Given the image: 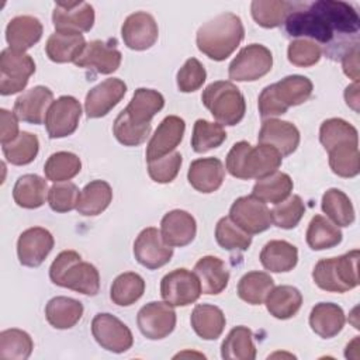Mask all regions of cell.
<instances>
[{
    "instance_id": "19",
    "label": "cell",
    "mask_w": 360,
    "mask_h": 360,
    "mask_svg": "<svg viewBox=\"0 0 360 360\" xmlns=\"http://www.w3.org/2000/svg\"><path fill=\"white\" fill-rule=\"evenodd\" d=\"M165 107V97L152 89L135 90L129 104L118 114L129 124L139 128H152V118Z\"/></svg>"
},
{
    "instance_id": "39",
    "label": "cell",
    "mask_w": 360,
    "mask_h": 360,
    "mask_svg": "<svg viewBox=\"0 0 360 360\" xmlns=\"http://www.w3.org/2000/svg\"><path fill=\"white\" fill-rule=\"evenodd\" d=\"M297 4L285 0H255L250 4L253 20L263 28H276L284 24Z\"/></svg>"
},
{
    "instance_id": "36",
    "label": "cell",
    "mask_w": 360,
    "mask_h": 360,
    "mask_svg": "<svg viewBox=\"0 0 360 360\" xmlns=\"http://www.w3.org/2000/svg\"><path fill=\"white\" fill-rule=\"evenodd\" d=\"M264 302L270 315L277 319H290L300 311L302 294L292 285H277L271 288Z\"/></svg>"
},
{
    "instance_id": "17",
    "label": "cell",
    "mask_w": 360,
    "mask_h": 360,
    "mask_svg": "<svg viewBox=\"0 0 360 360\" xmlns=\"http://www.w3.org/2000/svg\"><path fill=\"white\" fill-rule=\"evenodd\" d=\"M52 233L41 226H32L21 232L17 240V255L22 266L38 267L53 249Z\"/></svg>"
},
{
    "instance_id": "44",
    "label": "cell",
    "mask_w": 360,
    "mask_h": 360,
    "mask_svg": "<svg viewBox=\"0 0 360 360\" xmlns=\"http://www.w3.org/2000/svg\"><path fill=\"white\" fill-rule=\"evenodd\" d=\"M328 153H329V166L335 174L345 179H350L359 174L360 172L359 143L346 142L332 148L330 150H328Z\"/></svg>"
},
{
    "instance_id": "35",
    "label": "cell",
    "mask_w": 360,
    "mask_h": 360,
    "mask_svg": "<svg viewBox=\"0 0 360 360\" xmlns=\"http://www.w3.org/2000/svg\"><path fill=\"white\" fill-rule=\"evenodd\" d=\"M48 197L46 180L38 174H22L13 188V198L18 207L34 210L44 205Z\"/></svg>"
},
{
    "instance_id": "40",
    "label": "cell",
    "mask_w": 360,
    "mask_h": 360,
    "mask_svg": "<svg viewBox=\"0 0 360 360\" xmlns=\"http://www.w3.org/2000/svg\"><path fill=\"white\" fill-rule=\"evenodd\" d=\"M221 356L226 360H253L256 347L252 330L243 325L232 328L221 345Z\"/></svg>"
},
{
    "instance_id": "29",
    "label": "cell",
    "mask_w": 360,
    "mask_h": 360,
    "mask_svg": "<svg viewBox=\"0 0 360 360\" xmlns=\"http://www.w3.org/2000/svg\"><path fill=\"white\" fill-rule=\"evenodd\" d=\"M194 273L200 280L202 294L217 295L221 294L229 281V270L224 260L215 256L201 257L195 266Z\"/></svg>"
},
{
    "instance_id": "1",
    "label": "cell",
    "mask_w": 360,
    "mask_h": 360,
    "mask_svg": "<svg viewBox=\"0 0 360 360\" xmlns=\"http://www.w3.org/2000/svg\"><path fill=\"white\" fill-rule=\"evenodd\" d=\"M243 37L242 20L233 13H222L198 28L195 42L200 52L221 62L233 53Z\"/></svg>"
},
{
    "instance_id": "56",
    "label": "cell",
    "mask_w": 360,
    "mask_h": 360,
    "mask_svg": "<svg viewBox=\"0 0 360 360\" xmlns=\"http://www.w3.org/2000/svg\"><path fill=\"white\" fill-rule=\"evenodd\" d=\"M207 79V72L202 63L195 58H188L177 72V87L183 93L198 90Z\"/></svg>"
},
{
    "instance_id": "42",
    "label": "cell",
    "mask_w": 360,
    "mask_h": 360,
    "mask_svg": "<svg viewBox=\"0 0 360 360\" xmlns=\"http://www.w3.org/2000/svg\"><path fill=\"white\" fill-rule=\"evenodd\" d=\"M307 243L312 250H325L342 242L340 229L322 215L312 217L307 229Z\"/></svg>"
},
{
    "instance_id": "11",
    "label": "cell",
    "mask_w": 360,
    "mask_h": 360,
    "mask_svg": "<svg viewBox=\"0 0 360 360\" xmlns=\"http://www.w3.org/2000/svg\"><path fill=\"white\" fill-rule=\"evenodd\" d=\"M229 219L249 235L264 232L273 224L267 205L253 195L236 198L231 205Z\"/></svg>"
},
{
    "instance_id": "46",
    "label": "cell",
    "mask_w": 360,
    "mask_h": 360,
    "mask_svg": "<svg viewBox=\"0 0 360 360\" xmlns=\"http://www.w3.org/2000/svg\"><path fill=\"white\" fill-rule=\"evenodd\" d=\"M34 342L31 336L17 328L0 332V359L1 360H25L31 356Z\"/></svg>"
},
{
    "instance_id": "55",
    "label": "cell",
    "mask_w": 360,
    "mask_h": 360,
    "mask_svg": "<svg viewBox=\"0 0 360 360\" xmlns=\"http://www.w3.org/2000/svg\"><path fill=\"white\" fill-rule=\"evenodd\" d=\"M181 163H183V158H181L180 152H177V150H174L163 158H159L156 160L148 162L149 177L153 181L160 183V184L170 183L179 174Z\"/></svg>"
},
{
    "instance_id": "4",
    "label": "cell",
    "mask_w": 360,
    "mask_h": 360,
    "mask_svg": "<svg viewBox=\"0 0 360 360\" xmlns=\"http://www.w3.org/2000/svg\"><path fill=\"white\" fill-rule=\"evenodd\" d=\"M312 82L301 75L285 76L277 83L266 86L259 94L257 105L262 118L283 115L290 107L305 103L312 94Z\"/></svg>"
},
{
    "instance_id": "34",
    "label": "cell",
    "mask_w": 360,
    "mask_h": 360,
    "mask_svg": "<svg viewBox=\"0 0 360 360\" xmlns=\"http://www.w3.org/2000/svg\"><path fill=\"white\" fill-rule=\"evenodd\" d=\"M83 316V304L70 297H53L45 307V318L55 329H70Z\"/></svg>"
},
{
    "instance_id": "5",
    "label": "cell",
    "mask_w": 360,
    "mask_h": 360,
    "mask_svg": "<svg viewBox=\"0 0 360 360\" xmlns=\"http://www.w3.org/2000/svg\"><path fill=\"white\" fill-rule=\"evenodd\" d=\"M360 252L350 250L338 257L321 259L314 270L312 278L315 284L329 292H346L359 285V263Z\"/></svg>"
},
{
    "instance_id": "21",
    "label": "cell",
    "mask_w": 360,
    "mask_h": 360,
    "mask_svg": "<svg viewBox=\"0 0 360 360\" xmlns=\"http://www.w3.org/2000/svg\"><path fill=\"white\" fill-rule=\"evenodd\" d=\"M186 131V122L177 115H167L158 125L146 148V160L152 162L163 158L180 145Z\"/></svg>"
},
{
    "instance_id": "16",
    "label": "cell",
    "mask_w": 360,
    "mask_h": 360,
    "mask_svg": "<svg viewBox=\"0 0 360 360\" xmlns=\"http://www.w3.org/2000/svg\"><path fill=\"white\" fill-rule=\"evenodd\" d=\"M52 22L58 32H87L94 25V8L86 1H58Z\"/></svg>"
},
{
    "instance_id": "57",
    "label": "cell",
    "mask_w": 360,
    "mask_h": 360,
    "mask_svg": "<svg viewBox=\"0 0 360 360\" xmlns=\"http://www.w3.org/2000/svg\"><path fill=\"white\" fill-rule=\"evenodd\" d=\"M112 132L117 141L125 146H138L146 141V138L150 134V128H139L128 121H125L121 115H117Z\"/></svg>"
},
{
    "instance_id": "8",
    "label": "cell",
    "mask_w": 360,
    "mask_h": 360,
    "mask_svg": "<svg viewBox=\"0 0 360 360\" xmlns=\"http://www.w3.org/2000/svg\"><path fill=\"white\" fill-rule=\"evenodd\" d=\"M271 68L273 55L270 49L262 44H250L243 46L233 58L228 75L235 82H255L266 76Z\"/></svg>"
},
{
    "instance_id": "32",
    "label": "cell",
    "mask_w": 360,
    "mask_h": 360,
    "mask_svg": "<svg viewBox=\"0 0 360 360\" xmlns=\"http://www.w3.org/2000/svg\"><path fill=\"white\" fill-rule=\"evenodd\" d=\"M262 266L271 273H285L292 270L298 262L297 248L287 240H270L260 252Z\"/></svg>"
},
{
    "instance_id": "18",
    "label": "cell",
    "mask_w": 360,
    "mask_h": 360,
    "mask_svg": "<svg viewBox=\"0 0 360 360\" xmlns=\"http://www.w3.org/2000/svg\"><path fill=\"white\" fill-rule=\"evenodd\" d=\"M127 84L118 77L105 79L86 94L84 110L89 118L107 115L125 96Z\"/></svg>"
},
{
    "instance_id": "48",
    "label": "cell",
    "mask_w": 360,
    "mask_h": 360,
    "mask_svg": "<svg viewBox=\"0 0 360 360\" xmlns=\"http://www.w3.org/2000/svg\"><path fill=\"white\" fill-rule=\"evenodd\" d=\"M1 149L8 163L15 166H24L31 163L37 158L39 150V141L37 135L22 131L14 141L1 145Z\"/></svg>"
},
{
    "instance_id": "60",
    "label": "cell",
    "mask_w": 360,
    "mask_h": 360,
    "mask_svg": "<svg viewBox=\"0 0 360 360\" xmlns=\"http://www.w3.org/2000/svg\"><path fill=\"white\" fill-rule=\"evenodd\" d=\"M345 100L350 108H353L356 112L359 111V82H354L346 87Z\"/></svg>"
},
{
    "instance_id": "38",
    "label": "cell",
    "mask_w": 360,
    "mask_h": 360,
    "mask_svg": "<svg viewBox=\"0 0 360 360\" xmlns=\"http://www.w3.org/2000/svg\"><path fill=\"white\" fill-rule=\"evenodd\" d=\"M112 200L111 186L104 180H93L80 191L77 212L84 217H94L101 214Z\"/></svg>"
},
{
    "instance_id": "58",
    "label": "cell",
    "mask_w": 360,
    "mask_h": 360,
    "mask_svg": "<svg viewBox=\"0 0 360 360\" xmlns=\"http://www.w3.org/2000/svg\"><path fill=\"white\" fill-rule=\"evenodd\" d=\"M0 142L1 145H6L11 141H14L20 132H18V117L6 110L1 108L0 110Z\"/></svg>"
},
{
    "instance_id": "27",
    "label": "cell",
    "mask_w": 360,
    "mask_h": 360,
    "mask_svg": "<svg viewBox=\"0 0 360 360\" xmlns=\"http://www.w3.org/2000/svg\"><path fill=\"white\" fill-rule=\"evenodd\" d=\"M314 4L326 18L333 32L340 35L359 32L360 18L357 11L349 3L338 0H318L314 1Z\"/></svg>"
},
{
    "instance_id": "7",
    "label": "cell",
    "mask_w": 360,
    "mask_h": 360,
    "mask_svg": "<svg viewBox=\"0 0 360 360\" xmlns=\"http://www.w3.org/2000/svg\"><path fill=\"white\" fill-rule=\"evenodd\" d=\"M34 72L35 62L28 53L10 46L3 49L0 53V93L11 96L22 91Z\"/></svg>"
},
{
    "instance_id": "9",
    "label": "cell",
    "mask_w": 360,
    "mask_h": 360,
    "mask_svg": "<svg viewBox=\"0 0 360 360\" xmlns=\"http://www.w3.org/2000/svg\"><path fill=\"white\" fill-rule=\"evenodd\" d=\"M284 28L290 37H308L321 44H330L335 38L333 30L314 3L304 10H294L285 18Z\"/></svg>"
},
{
    "instance_id": "30",
    "label": "cell",
    "mask_w": 360,
    "mask_h": 360,
    "mask_svg": "<svg viewBox=\"0 0 360 360\" xmlns=\"http://www.w3.org/2000/svg\"><path fill=\"white\" fill-rule=\"evenodd\" d=\"M86 46V39L77 32H58L51 34L45 44L46 56L55 63L76 62Z\"/></svg>"
},
{
    "instance_id": "52",
    "label": "cell",
    "mask_w": 360,
    "mask_h": 360,
    "mask_svg": "<svg viewBox=\"0 0 360 360\" xmlns=\"http://www.w3.org/2000/svg\"><path fill=\"white\" fill-rule=\"evenodd\" d=\"M270 212L271 221L276 226L283 229H292L304 217L305 205L300 195H291L288 200L276 204Z\"/></svg>"
},
{
    "instance_id": "33",
    "label": "cell",
    "mask_w": 360,
    "mask_h": 360,
    "mask_svg": "<svg viewBox=\"0 0 360 360\" xmlns=\"http://www.w3.org/2000/svg\"><path fill=\"white\" fill-rule=\"evenodd\" d=\"M191 328L204 340L218 339L225 328L226 319L221 308L211 304H198L191 312Z\"/></svg>"
},
{
    "instance_id": "37",
    "label": "cell",
    "mask_w": 360,
    "mask_h": 360,
    "mask_svg": "<svg viewBox=\"0 0 360 360\" xmlns=\"http://www.w3.org/2000/svg\"><path fill=\"white\" fill-rule=\"evenodd\" d=\"M292 187V180L287 173L274 172L255 183L252 195L264 204H278L290 197Z\"/></svg>"
},
{
    "instance_id": "23",
    "label": "cell",
    "mask_w": 360,
    "mask_h": 360,
    "mask_svg": "<svg viewBox=\"0 0 360 360\" xmlns=\"http://www.w3.org/2000/svg\"><path fill=\"white\" fill-rule=\"evenodd\" d=\"M257 142L276 148L281 156H288L295 152L300 145V131L288 121L267 118L262 124Z\"/></svg>"
},
{
    "instance_id": "25",
    "label": "cell",
    "mask_w": 360,
    "mask_h": 360,
    "mask_svg": "<svg viewBox=\"0 0 360 360\" xmlns=\"http://www.w3.org/2000/svg\"><path fill=\"white\" fill-rule=\"evenodd\" d=\"M195 219L187 211H169L160 221V235L163 240L172 248H181L191 243L195 238Z\"/></svg>"
},
{
    "instance_id": "51",
    "label": "cell",
    "mask_w": 360,
    "mask_h": 360,
    "mask_svg": "<svg viewBox=\"0 0 360 360\" xmlns=\"http://www.w3.org/2000/svg\"><path fill=\"white\" fill-rule=\"evenodd\" d=\"M215 239L222 249L236 252L248 250L252 243V236L236 226L229 217H224L217 222Z\"/></svg>"
},
{
    "instance_id": "14",
    "label": "cell",
    "mask_w": 360,
    "mask_h": 360,
    "mask_svg": "<svg viewBox=\"0 0 360 360\" xmlns=\"http://www.w3.org/2000/svg\"><path fill=\"white\" fill-rule=\"evenodd\" d=\"M136 323L145 338L160 340L174 330L176 312L167 302L152 301L139 309Z\"/></svg>"
},
{
    "instance_id": "13",
    "label": "cell",
    "mask_w": 360,
    "mask_h": 360,
    "mask_svg": "<svg viewBox=\"0 0 360 360\" xmlns=\"http://www.w3.org/2000/svg\"><path fill=\"white\" fill-rule=\"evenodd\" d=\"M82 117V105L72 96H60L48 108L45 117V128L49 138H65L72 135L79 125Z\"/></svg>"
},
{
    "instance_id": "50",
    "label": "cell",
    "mask_w": 360,
    "mask_h": 360,
    "mask_svg": "<svg viewBox=\"0 0 360 360\" xmlns=\"http://www.w3.org/2000/svg\"><path fill=\"white\" fill-rule=\"evenodd\" d=\"M226 139L224 127L218 122L197 120L191 135V148L197 153H205L221 146Z\"/></svg>"
},
{
    "instance_id": "54",
    "label": "cell",
    "mask_w": 360,
    "mask_h": 360,
    "mask_svg": "<svg viewBox=\"0 0 360 360\" xmlns=\"http://www.w3.org/2000/svg\"><path fill=\"white\" fill-rule=\"evenodd\" d=\"M288 60L298 68H309L319 62L322 56L321 46L311 39H294L287 49Z\"/></svg>"
},
{
    "instance_id": "45",
    "label": "cell",
    "mask_w": 360,
    "mask_h": 360,
    "mask_svg": "<svg viewBox=\"0 0 360 360\" xmlns=\"http://www.w3.org/2000/svg\"><path fill=\"white\" fill-rule=\"evenodd\" d=\"M322 211L338 226H349L354 222V208L350 198L339 188H329L322 195Z\"/></svg>"
},
{
    "instance_id": "53",
    "label": "cell",
    "mask_w": 360,
    "mask_h": 360,
    "mask_svg": "<svg viewBox=\"0 0 360 360\" xmlns=\"http://www.w3.org/2000/svg\"><path fill=\"white\" fill-rule=\"evenodd\" d=\"M79 187L72 181L55 183L48 191V204L55 212H69L77 207Z\"/></svg>"
},
{
    "instance_id": "43",
    "label": "cell",
    "mask_w": 360,
    "mask_h": 360,
    "mask_svg": "<svg viewBox=\"0 0 360 360\" xmlns=\"http://www.w3.org/2000/svg\"><path fill=\"white\" fill-rule=\"evenodd\" d=\"M273 287L274 281L270 274L264 271H249L238 283V295L250 305H260Z\"/></svg>"
},
{
    "instance_id": "26",
    "label": "cell",
    "mask_w": 360,
    "mask_h": 360,
    "mask_svg": "<svg viewBox=\"0 0 360 360\" xmlns=\"http://www.w3.org/2000/svg\"><path fill=\"white\" fill-rule=\"evenodd\" d=\"M187 179L197 191L210 194L217 191L225 179V169L218 158H201L191 162Z\"/></svg>"
},
{
    "instance_id": "41",
    "label": "cell",
    "mask_w": 360,
    "mask_h": 360,
    "mask_svg": "<svg viewBox=\"0 0 360 360\" xmlns=\"http://www.w3.org/2000/svg\"><path fill=\"white\" fill-rule=\"evenodd\" d=\"M145 292L143 278L134 271H127L115 277L111 284L110 298L115 305L129 307L135 304Z\"/></svg>"
},
{
    "instance_id": "12",
    "label": "cell",
    "mask_w": 360,
    "mask_h": 360,
    "mask_svg": "<svg viewBox=\"0 0 360 360\" xmlns=\"http://www.w3.org/2000/svg\"><path fill=\"white\" fill-rule=\"evenodd\" d=\"M91 333L103 349L112 353H124L134 345L131 329L117 316L107 312L97 314L93 318Z\"/></svg>"
},
{
    "instance_id": "20",
    "label": "cell",
    "mask_w": 360,
    "mask_h": 360,
    "mask_svg": "<svg viewBox=\"0 0 360 360\" xmlns=\"http://www.w3.org/2000/svg\"><path fill=\"white\" fill-rule=\"evenodd\" d=\"M121 35L129 49L145 51L158 41L159 28L153 15L145 11H136L125 18L121 27Z\"/></svg>"
},
{
    "instance_id": "2",
    "label": "cell",
    "mask_w": 360,
    "mask_h": 360,
    "mask_svg": "<svg viewBox=\"0 0 360 360\" xmlns=\"http://www.w3.org/2000/svg\"><path fill=\"white\" fill-rule=\"evenodd\" d=\"M283 156L281 153L270 146L262 145L252 146L246 141L233 143L231 150L226 155V170L231 176L249 180V179H263L281 166Z\"/></svg>"
},
{
    "instance_id": "47",
    "label": "cell",
    "mask_w": 360,
    "mask_h": 360,
    "mask_svg": "<svg viewBox=\"0 0 360 360\" xmlns=\"http://www.w3.org/2000/svg\"><path fill=\"white\" fill-rule=\"evenodd\" d=\"M82 170L80 158L72 152L52 153L44 166L45 177L53 183H62L73 179Z\"/></svg>"
},
{
    "instance_id": "28",
    "label": "cell",
    "mask_w": 360,
    "mask_h": 360,
    "mask_svg": "<svg viewBox=\"0 0 360 360\" xmlns=\"http://www.w3.org/2000/svg\"><path fill=\"white\" fill-rule=\"evenodd\" d=\"M42 24L34 15H17L6 28V39L11 49L25 52L42 37Z\"/></svg>"
},
{
    "instance_id": "24",
    "label": "cell",
    "mask_w": 360,
    "mask_h": 360,
    "mask_svg": "<svg viewBox=\"0 0 360 360\" xmlns=\"http://www.w3.org/2000/svg\"><path fill=\"white\" fill-rule=\"evenodd\" d=\"M53 103V93L45 86H34L24 91L14 101V114L18 120L39 125L45 121L49 105Z\"/></svg>"
},
{
    "instance_id": "31",
    "label": "cell",
    "mask_w": 360,
    "mask_h": 360,
    "mask_svg": "<svg viewBox=\"0 0 360 360\" xmlns=\"http://www.w3.org/2000/svg\"><path fill=\"white\" fill-rule=\"evenodd\" d=\"M346 322L343 309L333 302H319L309 314L311 329L323 339H330L340 333Z\"/></svg>"
},
{
    "instance_id": "6",
    "label": "cell",
    "mask_w": 360,
    "mask_h": 360,
    "mask_svg": "<svg viewBox=\"0 0 360 360\" xmlns=\"http://www.w3.org/2000/svg\"><path fill=\"white\" fill-rule=\"evenodd\" d=\"M201 101L221 125L233 127L242 121L246 112V101L242 91L228 80L208 84L202 91Z\"/></svg>"
},
{
    "instance_id": "22",
    "label": "cell",
    "mask_w": 360,
    "mask_h": 360,
    "mask_svg": "<svg viewBox=\"0 0 360 360\" xmlns=\"http://www.w3.org/2000/svg\"><path fill=\"white\" fill-rule=\"evenodd\" d=\"M122 55L117 49L115 42H105L94 39L86 44L82 55L76 59L75 65L84 69H94L97 73H114L121 65Z\"/></svg>"
},
{
    "instance_id": "3",
    "label": "cell",
    "mask_w": 360,
    "mask_h": 360,
    "mask_svg": "<svg viewBox=\"0 0 360 360\" xmlns=\"http://www.w3.org/2000/svg\"><path fill=\"white\" fill-rule=\"evenodd\" d=\"M49 278L53 284L76 292L94 297L100 290V274L96 266L83 262L75 250L60 252L49 267Z\"/></svg>"
},
{
    "instance_id": "15",
    "label": "cell",
    "mask_w": 360,
    "mask_h": 360,
    "mask_svg": "<svg viewBox=\"0 0 360 360\" xmlns=\"http://www.w3.org/2000/svg\"><path fill=\"white\" fill-rule=\"evenodd\" d=\"M134 256L139 264L155 270L167 264L173 256V248L169 246L158 228L149 226L141 231L134 242Z\"/></svg>"
},
{
    "instance_id": "49",
    "label": "cell",
    "mask_w": 360,
    "mask_h": 360,
    "mask_svg": "<svg viewBox=\"0 0 360 360\" xmlns=\"http://www.w3.org/2000/svg\"><path fill=\"white\" fill-rule=\"evenodd\" d=\"M319 142L328 152L332 148L346 142L359 143V134L357 129L347 121L342 118H329L321 124Z\"/></svg>"
},
{
    "instance_id": "59",
    "label": "cell",
    "mask_w": 360,
    "mask_h": 360,
    "mask_svg": "<svg viewBox=\"0 0 360 360\" xmlns=\"http://www.w3.org/2000/svg\"><path fill=\"white\" fill-rule=\"evenodd\" d=\"M342 68L346 76L353 82H359L360 77V65H359V45L354 44L349 48L342 56Z\"/></svg>"
},
{
    "instance_id": "10",
    "label": "cell",
    "mask_w": 360,
    "mask_h": 360,
    "mask_svg": "<svg viewBox=\"0 0 360 360\" xmlns=\"http://www.w3.org/2000/svg\"><path fill=\"white\" fill-rule=\"evenodd\" d=\"M201 284L194 271L174 269L160 281V295L172 307H187L201 295Z\"/></svg>"
}]
</instances>
